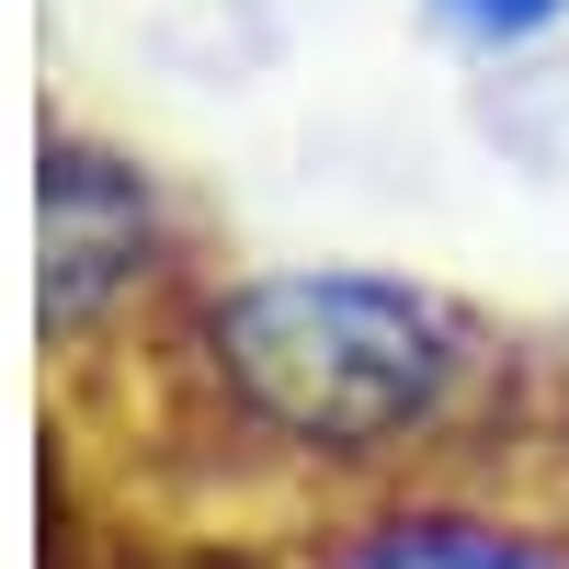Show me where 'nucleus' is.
<instances>
[{
    "mask_svg": "<svg viewBox=\"0 0 569 569\" xmlns=\"http://www.w3.org/2000/svg\"><path fill=\"white\" fill-rule=\"evenodd\" d=\"M525 330L479 297L376 262H206L114 365L58 376V410H114L126 490L149 525H297L445 456L536 388ZM80 501V490H69Z\"/></svg>",
    "mask_w": 569,
    "mask_h": 569,
    "instance_id": "obj_1",
    "label": "nucleus"
},
{
    "mask_svg": "<svg viewBox=\"0 0 569 569\" xmlns=\"http://www.w3.org/2000/svg\"><path fill=\"white\" fill-rule=\"evenodd\" d=\"M251 569H569V365L490 433L251 536Z\"/></svg>",
    "mask_w": 569,
    "mask_h": 569,
    "instance_id": "obj_2",
    "label": "nucleus"
},
{
    "mask_svg": "<svg viewBox=\"0 0 569 569\" xmlns=\"http://www.w3.org/2000/svg\"><path fill=\"white\" fill-rule=\"evenodd\" d=\"M194 273H206V251H194V217L160 182V160H137L126 137L80 126V114H46V137H34V330H46V365L58 376L114 365Z\"/></svg>",
    "mask_w": 569,
    "mask_h": 569,
    "instance_id": "obj_3",
    "label": "nucleus"
},
{
    "mask_svg": "<svg viewBox=\"0 0 569 569\" xmlns=\"http://www.w3.org/2000/svg\"><path fill=\"white\" fill-rule=\"evenodd\" d=\"M421 23H433L456 58L512 69V58H536V46L569 34V0H421Z\"/></svg>",
    "mask_w": 569,
    "mask_h": 569,
    "instance_id": "obj_4",
    "label": "nucleus"
}]
</instances>
